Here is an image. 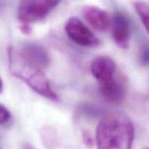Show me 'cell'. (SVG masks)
<instances>
[{
	"instance_id": "obj_1",
	"label": "cell",
	"mask_w": 149,
	"mask_h": 149,
	"mask_svg": "<svg viewBox=\"0 0 149 149\" xmlns=\"http://www.w3.org/2000/svg\"><path fill=\"white\" fill-rule=\"evenodd\" d=\"M134 127L123 113H113L103 118L96 129L97 149H132Z\"/></svg>"
},
{
	"instance_id": "obj_8",
	"label": "cell",
	"mask_w": 149,
	"mask_h": 149,
	"mask_svg": "<svg viewBox=\"0 0 149 149\" xmlns=\"http://www.w3.org/2000/svg\"><path fill=\"white\" fill-rule=\"evenodd\" d=\"M82 14L86 21L96 31H106L111 25L109 14L100 7L94 5H86L83 7Z\"/></svg>"
},
{
	"instance_id": "obj_7",
	"label": "cell",
	"mask_w": 149,
	"mask_h": 149,
	"mask_svg": "<svg viewBox=\"0 0 149 149\" xmlns=\"http://www.w3.org/2000/svg\"><path fill=\"white\" fill-rule=\"evenodd\" d=\"M112 35L116 45L122 49H127L130 38V21L128 17L121 13L116 12L111 20Z\"/></svg>"
},
{
	"instance_id": "obj_16",
	"label": "cell",
	"mask_w": 149,
	"mask_h": 149,
	"mask_svg": "<svg viewBox=\"0 0 149 149\" xmlns=\"http://www.w3.org/2000/svg\"><path fill=\"white\" fill-rule=\"evenodd\" d=\"M3 91V84L2 79H0V93H2Z\"/></svg>"
},
{
	"instance_id": "obj_12",
	"label": "cell",
	"mask_w": 149,
	"mask_h": 149,
	"mask_svg": "<svg viewBox=\"0 0 149 149\" xmlns=\"http://www.w3.org/2000/svg\"><path fill=\"white\" fill-rule=\"evenodd\" d=\"M82 140H83L84 144L88 148H92L94 145L93 137L91 132L88 131V130H83V132H82Z\"/></svg>"
},
{
	"instance_id": "obj_11",
	"label": "cell",
	"mask_w": 149,
	"mask_h": 149,
	"mask_svg": "<svg viewBox=\"0 0 149 149\" xmlns=\"http://www.w3.org/2000/svg\"><path fill=\"white\" fill-rule=\"evenodd\" d=\"M10 111L2 104H0V125H3L7 123L10 120Z\"/></svg>"
},
{
	"instance_id": "obj_5",
	"label": "cell",
	"mask_w": 149,
	"mask_h": 149,
	"mask_svg": "<svg viewBox=\"0 0 149 149\" xmlns=\"http://www.w3.org/2000/svg\"><path fill=\"white\" fill-rule=\"evenodd\" d=\"M16 53L26 63L41 70L45 69L50 64V57L47 51L36 43H26L18 49L14 48Z\"/></svg>"
},
{
	"instance_id": "obj_3",
	"label": "cell",
	"mask_w": 149,
	"mask_h": 149,
	"mask_svg": "<svg viewBox=\"0 0 149 149\" xmlns=\"http://www.w3.org/2000/svg\"><path fill=\"white\" fill-rule=\"evenodd\" d=\"M59 1H21L17 7V19L21 24H31L46 17L58 5Z\"/></svg>"
},
{
	"instance_id": "obj_10",
	"label": "cell",
	"mask_w": 149,
	"mask_h": 149,
	"mask_svg": "<svg viewBox=\"0 0 149 149\" xmlns=\"http://www.w3.org/2000/svg\"><path fill=\"white\" fill-rule=\"evenodd\" d=\"M134 7L145 29L148 31V4L145 2H135Z\"/></svg>"
},
{
	"instance_id": "obj_13",
	"label": "cell",
	"mask_w": 149,
	"mask_h": 149,
	"mask_svg": "<svg viewBox=\"0 0 149 149\" xmlns=\"http://www.w3.org/2000/svg\"><path fill=\"white\" fill-rule=\"evenodd\" d=\"M19 28H20L21 32L24 33V34L28 35V34H31V27L28 24H21Z\"/></svg>"
},
{
	"instance_id": "obj_4",
	"label": "cell",
	"mask_w": 149,
	"mask_h": 149,
	"mask_svg": "<svg viewBox=\"0 0 149 149\" xmlns=\"http://www.w3.org/2000/svg\"><path fill=\"white\" fill-rule=\"evenodd\" d=\"M65 29L68 38L80 46L96 47L100 45V40L93 31L76 17L68 19Z\"/></svg>"
},
{
	"instance_id": "obj_6",
	"label": "cell",
	"mask_w": 149,
	"mask_h": 149,
	"mask_svg": "<svg viewBox=\"0 0 149 149\" xmlns=\"http://www.w3.org/2000/svg\"><path fill=\"white\" fill-rule=\"evenodd\" d=\"M90 70L100 84L107 82L115 77L117 65L113 58L108 56H98L91 63Z\"/></svg>"
},
{
	"instance_id": "obj_14",
	"label": "cell",
	"mask_w": 149,
	"mask_h": 149,
	"mask_svg": "<svg viewBox=\"0 0 149 149\" xmlns=\"http://www.w3.org/2000/svg\"><path fill=\"white\" fill-rule=\"evenodd\" d=\"M141 61L144 65H148V48L147 46L141 52Z\"/></svg>"
},
{
	"instance_id": "obj_15",
	"label": "cell",
	"mask_w": 149,
	"mask_h": 149,
	"mask_svg": "<svg viewBox=\"0 0 149 149\" xmlns=\"http://www.w3.org/2000/svg\"><path fill=\"white\" fill-rule=\"evenodd\" d=\"M23 149H35L31 145L28 144V143H25L23 147Z\"/></svg>"
},
{
	"instance_id": "obj_9",
	"label": "cell",
	"mask_w": 149,
	"mask_h": 149,
	"mask_svg": "<svg viewBox=\"0 0 149 149\" xmlns=\"http://www.w3.org/2000/svg\"><path fill=\"white\" fill-rule=\"evenodd\" d=\"M100 91L102 96L112 103H120L127 94L125 83L115 77L107 82L100 84Z\"/></svg>"
},
{
	"instance_id": "obj_2",
	"label": "cell",
	"mask_w": 149,
	"mask_h": 149,
	"mask_svg": "<svg viewBox=\"0 0 149 149\" xmlns=\"http://www.w3.org/2000/svg\"><path fill=\"white\" fill-rule=\"evenodd\" d=\"M8 58L10 70L15 77L24 81L40 96L52 101L58 100V96L51 86L43 70L28 64L20 58L16 53L14 47L9 48Z\"/></svg>"
}]
</instances>
